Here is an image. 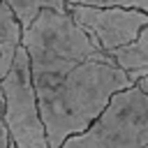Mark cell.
I'll return each mask as SVG.
<instances>
[{
	"mask_svg": "<svg viewBox=\"0 0 148 148\" xmlns=\"http://www.w3.org/2000/svg\"><path fill=\"white\" fill-rule=\"evenodd\" d=\"M132 86L130 74L106 60H88L53 83L35 86L49 146L60 148L69 136L88 132L111 99Z\"/></svg>",
	"mask_w": 148,
	"mask_h": 148,
	"instance_id": "1",
	"label": "cell"
},
{
	"mask_svg": "<svg viewBox=\"0 0 148 148\" xmlns=\"http://www.w3.org/2000/svg\"><path fill=\"white\" fill-rule=\"evenodd\" d=\"M23 46L30 56L35 86L53 83L88 60L116 62L76 23L72 12L46 9L23 32Z\"/></svg>",
	"mask_w": 148,
	"mask_h": 148,
	"instance_id": "2",
	"label": "cell"
},
{
	"mask_svg": "<svg viewBox=\"0 0 148 148\" xmlns=\"http://www.w3.org/2000/svg\"><path fill=\"white\" fill-rule=\"evenodd\" d=\"M148 146V92L132 86L118 92L97 123L69 136L60 148H143Z\"/></svg>",
	"mask_w": 148,
	"mask_h": 148,
	"instance_id": "3",
	"label": "cell"
},
{
	"mask_svg": "<svg viewBox=\"0 0 148 148\" xmlns=\"http://www.w3.org/2000/svg\"><path fill=\"white\" fill-rule=\"evenodd\" d=\"M2 102H5L2 123L7 125L16 148H51L25 46L18 49L14 67L2 79Z\"/></svg>",
	"mask_w": 148,
	"mask_h": 148,
	"instance_id": "4",
	"label": "cell"
},
{
	"mask_svg": "<svg viewBox=\"0 0 148 148\" xmlns=\"http://www.w3.org/2000/svg\"><path fill=\"white\" fill-rule=\"evenodd\" d=\"M69 12L76 18V23L106 53H113L116 49L132 44L141 35V30L148 28V12L141 9L72 5Z\"/></svg>",
	"mask_w": 148,
	"mask_h": 148,
	"instance_id": "5",
	"label": "cell"
},
{
	"mask_svg": "<svg viewBox=\"0 0 148 148\" xmlns=\"http://www.w3.org/2000/svg\"><path fill=\"white\" fill-rule=\"evenodd\" d=\"M23 25L18 23L16 14L12 12V7L2 0L0 7V76L5 79L9 74V69L14 67L16 53L23 46Z\"/></svg>",
	"mask_w": 148,
	"mask_h": 148,
	"instance_id": "6",
	"label": "cell"
},
{
	"mask_svg": "<svg viewBox=\"0 0 148 148\" xmlns=\"http://www.w3.org/2000/svg\"><path fill=\"white\" fill-rule=\"evenodd\" d=\"M5 2L12 7V12L16 14L18 23L23 25V30H28L37 21V16L42 12H46V9L69 12V7H72L67 0H5Z\"/></svg>",
	"mask_w": 148,
	"mask_h": 148,
	"instance_id": "7",
	"label": "cell"
},
{
	"mask_svg": "<svg viewBox=\"0 0 148 148\" xmlns=\"http://www.w3.org/2000/svg\"><path fill=\"white\" fill-rule=\"evenodd\" d=\"M111 56H113L116 65L120 69H125V72H134V69L148 67V28H143L141 35L132 44L116 49Z\"/></svg>",
	"mask_w": 148,
	"mask_h": 148,
	"instance_id": "8",
	"label": "cell"
},
{
	"mask_svg": "<svg viewBox=\"0 0 148 148\" xmlns=\"http://www.w3.org/2000/svg\"><path fill=\"white\" fill-rule=\"evenodd\" d=\"M69 5H90V7H125L148 12V0H67Z\"/></svg>",
	"mask_w": 148,
	"mask_h": 148,
	"instance_id": "9",
	"label": "cell"
},
{
	"mask_svg": "<svg viewBox=\"0 0 148 148\" xmlns=\"http://www.w3.org/2000/svg\"><path fill=\"white\" fill-rule=\"evenodd\" d=\"M134 86H139L143 92H148V79H141V81H139V83H134Z\"/></svg>",
	"mask_w": 148,
	"mask_h": 148,
	"instance_id": "10",
	"label": "cell"
},
{
	"mask_svg": "<svg viewBox=\"0 0 148 148\" xmlns=\"http://www.w3.org/2000/svg\"><path fill=\"white\" fill-rule=\"evenodd\" d=\"M143 148H148V146H143Z\"/></svg>",
	"mask_w": 148,
	"mask_h": 148,
	"instance_id": "11",
	"label": "cell"
}]
</instances>
